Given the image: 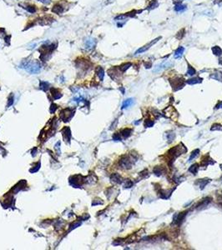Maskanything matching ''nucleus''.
Instances as JSON below:
<instances>
[{
  "mask_svg": "<svg viewBox=\"0 0 222 250\" xmlns=\"http://www.w3.org/2000/svg\"><path fill=\"white\" fill-rule=\"evenodd\" d=\"M22 68H24L30 73H38L41 70V65L37 61H27L26 60L22 63Z\"/></svg>",
  "mask_w": 222,
  "mask_h": 250,
  "instance_id": "1",
  "label": "nucleus"
},
{
  "mask_svg": "<svg viewBox=\"0 0 222 250\" xmlns=\"http://www.w3.org/2000/svg\"><path fill=\"white\" fill-rule=\"evenodd\" d=\"M73 116H74V112H72L70 109H63L61 112V114H60V118L65 122L69 121Z\"/></svg>",
  "mask_w": 222,
  "mask_h": 250,
  "instance_id": "2",
  "label": "nucleus"
},
{
  "mask_svg": "<svg viewBox=\"0 0 222 250\" xmlns=\"http://www.w3.org/2000/svg\"><path fill=\"white\" fill-rule=\"evenodd\" d=\"M119 165L121 166L124 169H131V166H132V163H131V160L129 157L125 156L120 159L119 161Z\"/></svg>",
  "mask_w": 222,
  "mask_h": 250,
  "instance_id": "3",
  "label": "nucleus"
},
{
  "mask_svg": "<svg viewBox=\"0 0 222 250\" xmlns=\"http://www.w3.org/2000/svg\"><path fill=\"white\" fill-rule=\"evenodd\" d=\"M160 39V38H158V39H154V40H152L151 42H150L149 43L146 44L145 46H144V47L140 48V49H138V50H137L136 52H135V54H143V53H144V52L147 51V50L149 49V48L150 47H151V46H153L154 44H155V43H157V42H158V40H159Z\"/></svg>",
  "mask_w": 222,
  "mask_h": 250,
  "instance_id": "4",
  "label": "nucleus"
},
{
  "mask_svg": "<svg viewBox=\"0 0 222 250\" xmlns=\"http://www.w3.org/2000/svg\"><path fill=\"white\" fill-rule=\"evenodd\" d=\"M65 7H63L61 3H56V4L53 7L52 9V12H54V13H57V14H61L65 12Z\"/></svg>",
  "mask_w": 222,
  "mask_h": 250,
  "instance_id": "5",
  "label": "nucleus"
},
{
  "mask_svg": "<svg viewBox=\"0 0 222 250\" xmlns=\"http://www.w3.org/2000/svg\"><path fill=\"white\" fill-rule=\"evenodd\" d=\"M95 43H96V41L95 39H89L85 41V43H84V47L86 49H92V48L95 46Z\"/></svg>",
  "mask_w": 222,
  "mask_h": 250,
  "instance_id": "6",
  "label": "nucleus"
},
{
  "mask_svg": "<svg viewBox=\"0 0 222 250\" xmlns=\"http://www.w3.org/2000/svg\"><path fill=\"white\" fill-rule=\"evenodd\" d=\"M62 133L63 134V137H65V141H67L68 143H69L70 142V139H71V132H70V129L69 128H65L62 130Z\"/></svg>",
  "mask_w": 222,
  "mask_h": 250,
  "instance_id": "7",
  "label": "nucleus"
},
{
  "mask_svg": "<svg viewBox=\"0 0 222 250\" xmlns=\"http://www.w3.org/2000/svg\"><path fill=\"white\" fill-rule=\"evenodd\" d=\"M110 180L114 184H121L122 183V178L118 173H114L110 176Z\"/></svg>",
  "mask_w": 222,
  "mask_h": 250,
  "instance_id": "8",
  "label": "nucleus"
},
{
  "mask_svg": "<svg viewBox=\"0 0 222 250\" xmlns=\"http://www.w3.org/2000/svg\"><path fill=\"white\" fill-rule=\"evenodd\" d=\"M50 85L46 81H40V84H39V88L42 89L43 91L44 92H47L48 89H49Z\"/></svg>",
  "mask_w": 222,
  "mask_h": 250,
  "instance_id": "9",
  "label": "nucleus"
},
{
  "mask_svg": "<svg viewBox=\"0 0 222 250\" xmlns=\"http://www.w3.org/2000/svg\"><path fill=\"white\" fill-rule=\"evenodd\" d=\"M51 93L54 99H59L62 97V94L56 88H51Z\"/></svg>",
  "mask_w": 222,
  "mask_h": 250,
  "instance_id": "10",
  "label": "nucleus"
},
{
  "mask_svg": "<svg viewBox=\"0 0 222 250\" xmlns=\"http://www.w3.org/2000/svg\"><path fill=\"white\" fill-rule=\"evenodd\" d=\"M210 179H198V181L196 182V184L200 186V189H203L208 184V183H210Z\"/></svg>",
  "mask_w": 222,
  "mask_h": 250,
  "instance_id": "11",
  "label": "nucleus"
},
{
  "mask_svg": "<svg viewBox=\"0 0 222 250\" xmlns=\"http://www.w3.org/2000/svg\"><path fill=\"white\" fill-rule=\"evenodd\" d=\"M134 103V99H126L124 101V103H122V107H121V109H126V108L128 107H130L131 106L132 104Z\"/></svg>",
  "mask_w": 222,
  "mask_h": 250,
  "instance_id": "12",
  "label": "nucleus"
},
{
  "mask_svg": "<svg viewBox=\"0 0 222 250\" xmlns=\"http://www.w3.org/2000/svg\"><path fill=\"white\" fill-rule=\"evenodd\" d=\"M184 51H185V48H184L183 47L178 48L177 49L175 50V58H179L180 57H182Z\"/></svg>",
  "mask_w": 222,
  "mask_h": 250,
  "instance_id": "13",
  "label": "nucleus"
},
{
  "mask_svg": "<svg viewBox=\"0 0 222 250\" xmlns=\"http://www.w3.org/2000/svg\"><path fill=\"white\" fill-rule=\"evenodd\" d=\"M96 73H97V75H98V77H99V79L102 81L104 79V69L101 68V67H98V68L96 69Z\"/></svg>",
  "mask_w": 222,
  "mask_h": 250,
  "instance_id": "14",
  "label": "nucleus"
},
{
  "mask_svg": "<svg viewBox=\"0 0 222 250\" xmlns=\"http://www.w3.org/2000/svg\"><path fill=\"white\" fill-rule=\"evenodd\" d=\"M170 65H172L171 63H161V64L157 66L156 69H155V72H158V71H160L161 69H164L165 68H167V67H169Z\"/></svg>",
  "mask_w": 222,
  "mask_h": 250,
  "instance_id": "15",
  "label": "nucleus"
},
{
  "mask_svg": "<svg viewBox=\"0 0 222 250\" xmlns=\"http://www.w3.org/2000/svg\"><path fill=\"white\" fill-rule=\"evenodd\" d=\"M202 82V79L200 78H191V79H189L187 81V83L189 84H200Z\"/></svg>",
  "mask_w": 222,
  "mask_h": 250,
  "instance_id": "16",
  "label": "nucleus"
},
{
  "mask_svg": "<svg viewBox=\"0 0 222 250\" xmlns=\"http://www.w3.org/2000/svg\"><path fill=\"white\" fill-rule=\"evenodd\" d=\"M198 169H199V165L197 163H195L190 166V168L189 169V172L192 173L193 174H196L198 172Z\"/></svg>",
  "mask_w": 222,
  "mask_h": 250,
  "instance_id": "17",
  "label": "nucleus"
},
{
  "mask_svg": "<svg viewBox=\"0 0 222 250\" xmlns=\"http://www.w3.org/2000/svg\"><path fill=\"white\" fill-rule=\"evenodd\" d=\"M185 216V213H181V214L176 215V218L175 219V223H180V222L182 221V219L184 218Z\"/></svg>",
  "mask_w": 222,
  "mask_h": 250,
  "instance_id": "18",
  "label": "nucleus"
},
{
  "mask_svg": "<svg viewBox=\"0 0 222 250\" xmlns=\"http://www.w3.org/2000/svg\"><path fill=\"white\" fill-rule=\"evenodd\" d=\"M131 132H132V130H131V129L125 128V129H124L123 131L121 132V134H122V136H123L124 138H125V139H127L128 137H130V136Z\"/></svg>",
  "mask_w": 222,
  "mask_h": 250,
  "instance_id": "19",
  "label": "nucleus"
},
{
  "mask_svg": "<svg viewBox=\"0 0 222 250\" xmlns=\"http://www.w3.org/2000/svg\"><path fill=\"white\" fill-rule=\"evenodd\" d=\"M154 173H155V174L157 175V176H160V175L163 174V169H161L160 167L157 166L154 169Z\"/></svg>",
  "mask_w": 222,
  "mask_h": 250,
  "instance_id": "20",
  "label": "nucleus"
},
{
  "mask_svg": "<svg viewBox=\"0 0 222 250\" xmlns=\"http://www.w3.org/2000/svg\"><path fill=\"white\" fill-rule=\"evenodd\" d=\"M24 9L28 11V12L29 13H34L36 12V8L34 6H32V5H27V6H25L24 7Z\"/></svg>",
  "mask_w": 222,
  "mask_h": 250,
  "instance_id": "21",
  "label": "nucleus"
},
{
  "mask_svg": "<svg viewBox=\"0 0 222 250\" xmlns=\"http://www.w3.org/2000/svg\"><path fill=\"white\" fill-rule=\"evenodd\" d=\"M199 154H200V150H199V149H195V150H194L192 153H191V155L189 158V161H191L192 159L196 158V157L199 155Z\"/></svg>",
  "mask_w": 222,
  "mask_h": 250,
  "instance_id": "22",
  "label": "nucleus"
},
{
  "mask_svg": "<svg viewBox=\"0 0 222 250\" xmlns=\"http://www.w3.org/2000/svg\"><path fill=\"white\" fill-rule=\"evenodd\" d=\"M133 186V182L131 181L130 179H126L124 182V187L125 188H130Z\"/></svg>",
  "mask_w": 222,
  "mask_h": 250,
  "instance_id": "23",
  "label": "nucleus"
},
{
  "mask_svg": "<svg viewBox=\"0 0 222 250\" xmlns=\"http://www.w3.org/2000/svg\"><path fill=\"white\" fill-rule=\"evenodd\" d=\"M186 9V6L185 5H184V4H177V5H175V11H177V12H180V11H184Z\"/></svg>",
  "mask_w": 222,
  "mask_h": 250,
  "instance_id": "24",
  "label": "nucleus"
},
{
  "mask_svg": "<svg viewBox=\"0 0 222 250\" xmlns=\"http://www.w3.org/2000/svg\"><path fill=\"white\" fill-rule=\"evenodd\" d=\"M130 66H131L130 63H125V64H122L121 66H120L119 69H120V70L122 71V72H125V71H126Z\"/></svg>",
  "mask_w": 222,
  "mask_h": 250,
  "instance_id": "25",
  "label": "nucleus"
},
{
  "mask_svg": "<svg viewBox=\"0 0 222 250\" xmlns=\"http://www.w3.org/2000/svg\"><path fill=\"white\" fill-rule=\"evenodd\" d=\"M212 51H213V53L215 54L217 56H220L221 54H222V50H221V48H219V47H214L212 48Z\"/></svg>",
  "mask_w": 222,
  "mask_h": 250,
  "instance_id": "26",
  "label": "nucleus"
},
{
  "mask_svg": "<svg viewBox=\"0 0 222 250\" xmlns=\"http://www.w3.org/2000/svg\"><path fill=\"white\" fill-rule=\"evenodd\" d=\"M195 73H196V72H195V69H193L192 67L190 66V65L188 66V71H187V74H188V75L193 76L194 74H195Z\"/></svg>",
  "mask_w": 222,
  "mask_h": 250,
  "instance_id": "27",
  "label": "nucleus"
},
{
  "mask_svg": "<svg viewBox=\"0 0 222 250\" xmlns=\"http://www.w3.org/2000/svg\"><path fill=\"white\" fill-rule=\"evenodd\" d=\"M14 102V97H13V94H10L9 97V101H8V105L7 107L9 108L10 107L11 105H13V103Z\"/></svg>",
  "mask_w": 222,
  "mask_h": 250,
  "instance_id": "28",
  "label": "nucleus"
},
{
  "mask_svg": "<svg viewBox=\"0 0 222 250\" xmlns=\"http://www.w3.org/2000/svg\"><path fill=\"white\" fill-rule=\"evenodd\" d=\"M175 134L174 133H170L167 134V139H168L169 143H171V142H173V140L175 139Z\"/></svg>",
  "mask_w": 222,
  "mask_h": 250,
  "instance_id": "29",
  "label": "nucleus"
},
{
  "mask_svg": "<svg viewBox=\"0 0 222 250\" xmlns=\"http://www.w3.org/2000/svg\"><path fill=\"white\" fill-rule=\"evenodd\" d=\"M154 125V122L149 120V119H147V120H145V128H149V127H152Z\"/></svg>",
  "mask_w": 222,
  "mask_h": 250,
  "instance_id": "30",
  "label": "nucleus"
},
{
  "mask_svg": "<svg viewBox=\"0 0 222 250\" xmlns=\"http://www.w3.org/2000/svg\"><path fill=\"white\" fill-rule=\"evenodd\" d=\"M211 130H212V131H213V130H220V131H222V125H220V124H214L211 127Z\"/></svg>",
  "mask_w": 222,
  "mask_h": 250,
  "instance_id": "31",
  "label": "nucleus"
},
{
  "mask_svg": "<svg viewBox=\"0 0 222 250\" xmlns=\"http://www.w3.org/2000/svg\"><path fill=\"white\" fill-rule=\"evenodd\" d=\"M39 168H40V163H38L37 165L34 168H33V169H31L29 170L30 173H35V172H37V171L39 169Z\"/></svg>",
  "mask_w": 222,
  "mask_h": 250,
  "instance_id": "32",
  "label": "nucleus"
},
{
  "mask_svg": "<svg viewBox=\"0 0 222 250\" xmlns=\"http://www.w3.org/2000/svg\"><path fill=\"white\" fill-rule=\"evenodd\" d=\"M103 202L101 201L100 199H95L93 201V203H92V205L93 206H95V205H98V204H102Z\"/></svg>",
  "mask_w": 222,
  "mask_h": 250,
  "instance_id": "33",
  "label": "nucleus"
},
{
  "mask_svg": "<svg viewBox=\"0 0 222 250\" xmlns=\"http://www.w3.org/2000/svg\"><path fill=\"white\" fill-rule=\"evenodd\" d=\"M56 109H57V105H55L54 103H53L52 105H51V108H50V113H54Z\"/></svg>",
  "mask_w": 222,
  "mask_h": 250,
  "instance_id": "34",
  "label": "nucleus"
},
{
  "mask_svg": "<svg viewBox=\"0 0 222 250\" xmlns=\"http://www.w3.org/2000/svg\"><path fill=\"white\" fill-rule=\"evenodd\" d=\"M80 224H81V223H80V222H78V223H74V224H72V225H71L70 230H72V229H76V228H77V227H78V226H80Z\"/></svg>",
  "mask_w": 222,
  "mask_h": 250,
  "instance_id": "35",
  "label": "nucleus"
},
{
  "mask_svg": "<svg viewBox=\"0 0 222 250\" xmlns=\"http://www.w3.org/2000/svg\"><path fill=\"white\" fill-rule=\"evenodd\" d=\"M113 138H114V139L115 141H119V140H121V139H120V137H119V135L118 133H115Z\"/></svg>",
  "mask_w": 222,
  "mask_h": 250,
  "instance_id": "36",
  "label": "nucleus"
},
{
  "mask_svg": "<svg viewBox=\"0 0 222 250\" xmlns=\"http://www.w3.org/2000/svg\"><path fill=\"white\" fill-rule=\"evenodd\" d=\"M39 2L41 3H43L44 4H48L50 2H51V0H39Z\"/></svg>",
  "mask_w": 222,
  "mask_h": 250,
  "instance_id": "37",
  "label": "nucleus"
},
{
  "mask_svg": "<svg viewBox=\"0 0 222 250\" xmlns=\"http://www.w3.org/2000/svg\"><path fill=\"white\" fill-rule=\"evenodd\" d=\"M59 146H60V143H59V142H58V143L55 144V149H56V150H57V152H58V153H59V154H60L59 148Z\"/></svg>",
  "mask_w": 222,
  "mask_h": 250,
  "instance_id": "38",
  "label": "nucleus"
},
{
  "mask_svg": "<svg viewBox=\"0 0 222 250\" xmlns=\"http://www.w3.org/2000/svg\"><path fill=\"white\" fill-rule=\"evenodd\" d=\"M10 38H11L10 36H6L5 37V43L8 42V43H10Z\"/></svg>",
  "mask_w": 222,
  "mask_h": 250,
  "instance_id": "39",
  "label": "nucleus"
},
{
  "mask_svg": "<svg viewBox=\"0 0 222 250\" xmlns=\"http://www.w3.org/2000/svg\"><path fill=\"white\" fill-rule=\"evenodd\" d=\"M221 108H222V102H220L216 105V109H221Z\"/></svg>",
  "mask_w": 222,
  "mask_h": 250,
  "instance_id": "40",
  "label": "nucleus"
},
{
  "mask_svg": "<svg viewBox=\"0 0 222 250\" xmlns=\"http://www.w3.org/2000/svg\"><path fill=\"white\" fill-rule=\"evenodd\" d=\"M36 151H37V148H33V151L32 150V155H33V156H35V154H35Z\"/></svg>",
  "mask_w": 222,
  "mask_h": 250,
  "instance_id": "41",
  "label": "nucleus"
},
{
  "mask_svg": "<svg viewBox=\"0 0 222 250\" xmlns=\"http://www.w3.org/2000/svg\"><path fill=\"white\" fill-rule=\"evenodd\" d=\"M221 169H222V165H221Z\"/></svg>",
  "mask_w": 222,
  "mask_h": 250,
  "instance_id": "42",
  "label": "nucleus"
}]
</instances>
